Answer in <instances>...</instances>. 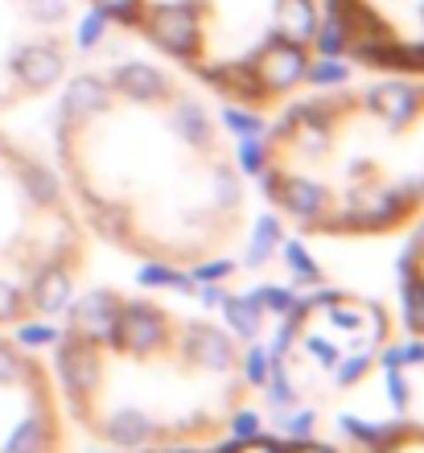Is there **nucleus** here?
Listing matches in <instances>:
<instances>
[{"instance_id": "nucleus-3", "label": "nucleus", "mask_w": 424, "mask_h": 453, "mask_svg": "<svg viewBox=\"0 0 424 453\" xmlns=\"http://www.w3.org/2000/svg\"><path fill=\"white\" fill-rule=\"evenodd\" d=\"M243 165L297 235H404L424 215V79L383 74L289 99Z\"/></svg>"}, {"instance_id": "nucleus-1", "label": "nucleus", "mask_w": 424, "mask_h": 453, "mask_svg": "<svg viewBox=\"0 0 424 453\" xmlns=\"http://www.w3.org/2000/svg\"><path fill=\"white\" fill-rule=\"evenodd\" d=\"M54 169L91 239L194 273L251 231L248 165L227 116L144 58L74 74L54 111Z\"/></svg>"}, {"instance_id": "nucleus-8", "label": "nucleus", "mask_w": 424, "mask_h": 453, "mask_svg": "<svg viewBox=\"0 0 424 453\" xmlns=\"http://www.w3.org/2000/svg\"><path fill=\"white\" fill-rule=\"evenodd\" d=\"M149 453H346L342 445L313 441V437H272V433H256V437H235V441H211V445H181V449H149Z\"/></svg>"}, {"instance_id": "nucleus-2", "label": "nucleus", "mask_w": 424, "mask_h": 453, "mask_svg": "<svg viewBox=\"0 0 424 453\" xmlns=\"http://www.w3.org/2000/svg\"><path fill=\"white\" fill-rule=\"evenodd\" d=\"M66 417L104 453L223 441L251 395L248 350L223 322L141 288H79L54 342Z\"/></svg>"}, {"instance_id": "nucleus-6", "label": "nucleus", "mask_w": 424, "mask_h": 453, "mask_svg": "<svg viewBox=\"0 0 424 453\" xmlns=\"http://www.w3.org/2000/svg\"><path fill=\"white\" fill-rule=\"evenodd\" d=\"M54 363L0 330V453H74Z\"/></svg>"}, {"instance_id": "nucleus-4", "label": "nucleus", "mask_w": 424, "mask_h": 453, "mask_svg": "<svg viewBox=\"0 0 424 453\" xmlns=\"http://www.w3.org/2000/svg\"><path fill=\"white\" fill-rule=\"evenodd\" d=\"M91 243L54 161L0 128V330L66 310L87 280Z\"/></svg>"}, {"instance_id": "nucleus-10", "label": "nucleus", "mask_w": 424, "mask_h": 453, "mask_svg": "<svg viewBox=\"0 0 424 453\" xmlns=\"http://www.w3.org/2000/svg\"><path fill=\"white\" fill-rule=\"evenodd\" d=\"M144 0H91V9L104 17L107 25H119V29H132L136 17H141Z\"/></svg>"}, {"instance_id": "nucleus-9", "label": "nucleus", "mask_w": 424, "mask_h": 453, "mask_svg": "<svg viewBox=\"0 0 424 453\" xmlns=\"http://www.w3.org/2000/svg\"><path fill=\"white\" fill-rule=\"evenodd\" d=\"M346 453H424V417H391L358 429Z\"/></svg>"}, {"instance_id": "nucleus-7", "label": "nucleus", "mask_w": 424, "mask_h": 453, "mask_svg": "<svg viewBox=\"0 0 424 453\" xmlns=\"http://www.w3.org/2000/svg\"><path fill=\"white\" fill-rule=\"evenodd\" d=\"M404 235L408 239H404L400 268H396V280H400V318H404L408 338L424 346V215Z\"/></svg>"}, {"instance_id": "nucleus-5", "label": "nucleus", "mask_w": 424, "mask_h": 453, "mask_svg": "<svg viewBox=\"0 0 424 453\" xmlns=\"http://www.w3.org/2000/svg\"><path fill=\"white\" fill-rule=\"evenodd\" d=\"M391 313L354 288H321L284 318L276 380L293 404L321 408L363 388L388 358Z\"/></svg>"}]
</instances>
